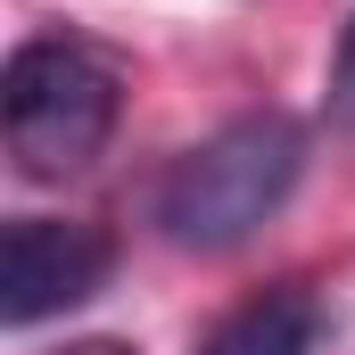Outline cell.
Returning <instances> with one entry per match:
<instances>
[{
    "label": "cell",
    "instance_id": "6da1fadb",
    "mask_svg": "<svg viewBox=\"0 0 355 355\" xmlns=\"http://www.w3.org/2000/svg\"><path fill=\"white\" fill-rule=\"evenodd\" d=\"M306 174V124L257 107V116H232L223 132H207L198 149H182L174 174L157 182V232L174 248H240L265 215H281V198Z\"/></svg>",
    "mask_w": 355,
    "mask_h": 355
},
{
    "label": "cell",
    "instance_id": "7a4b0ae2",
    "mask_svg": "<svg viewBox=\"0 0 355 355\" xmlns=\"http://www.w3.org/2000/svg\"><path fill=\"white\" fill-rule=\"evenodd\" d=\"M124 116V67L83 42V33H33L8 50L0 75V124H8V157L25 182H67L116 141Z\"/></svg>",
    "mask_w": 355,
    "mask_h": 355
},
{
    "label": "cell",
    "instance_id": "3957f363",
    "mask_svg": "<svg viewBox=\"0 0 355 355\" xmlns=\"http://www.w3.org/2000/svg\"><path fill=\"white\" fill-rule=\"evenodd\" d=\"M116 272V240L99 223H67V215H17L0 240V322L33 331L67 306H83Z\"/></svg>",
    "mask_w": 355,
    "mask_h": 355
},
{
    "label": "cell",
    "instance_id": "277c9868",
    "mask_svg": "<svg viewBox=\"0 0 355 355\" xmlns=\"http://www.w3.org/2000/svg\"><path fill=\"white\" fill-rule=\"evenodd\" d=\"M322 331H331L322 297L297 289V281H281V289H257L248 306H232L190 355H314Z\"/></svg>",
    "mask_w": 355,
    "mask_h": 355
},
{
    "label": "cell",
    "instance_id": "5b68a950",
    "mask_svg": "<svg viewBox=\"0 0 355 355\" xmlns=\"http://www.w3.org/2000/svg\"><path fill=\"white\" fill-rule=\"evenodd\" d=\"M331 116L355 124V17H347V33H339V50H331Z\"/></svg>",
    "mask_w": 355,
    "mask_h": 355
},
{
    "label": "cell",
    "instance_id": "8992f818",
    "mask_svg": "<svg viewBox=\"0 0 355 355\" xmlns=\"http://www.w3.org/2000/svg\"><path fill=\"white\" fill-rule=\"evenodd\" d=\"M67 355H132V347H116V339H83V347H67Z\"/></svg>",
    "mask_w": 355,
    "mask_h": 355
}]
</instances>
